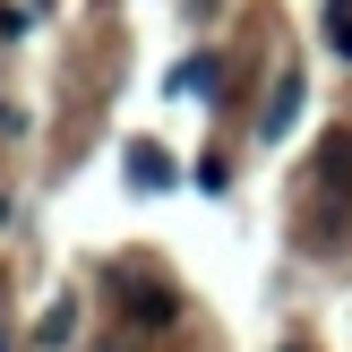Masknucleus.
I'll list each match as a JSON object with an SVG mask.
<instances>
[{
	"label": "nucleus",
	"mask_w": 352,
	"mask_h": 352,
	"mask_svg": "<svg viewBox=\"0 0 352 352\" xmlns=\"http://www.w3.org/2000/svg\"><path fill=\"white\" fill-rule=\"evenodd\" d=\"M120 164H129V189H172V172H181L155 138H129V155H120Z\"/></svg>",
	"instance_id": "1"
},
{
	"label": "nucleus",
	"mask_w": 352,
	"mask_h": 352,
	"mask_svg": "<svg viewBox=\"0 0 352 352\" xmlns=\"http://www.w3.org/2000/svg\"><path fill=\"white\" fill-rule=\"evenodd\" d=\"M301 69H284V78H275V95H267V112H258V138H284L292 129V112H301Z\"/></svg>",
	"instance_id": "2"
},
{
	"label": "nucleus",
	"mask_w": 352,
	"mask_h": 352,
	"mask_svg": "<svg viewBox=\"0 0 352 352\" xmlns=\"http://www.w3.org/2000/svg\"><path fill=\"white\" fill-rule=\"evenodd\" d=\"M129 309H138L129 327H146V336H155V327H172V292H164V284H129Z\"/></svg>",
	"instance_id": "3"
},
{
	"label": "nucleus",
	"mask_w": 352,
	"mask_h": 352,
	"mask_svg": "<svg viewBox=\"0 0 352 352\" xmlns=\"http://www.w3.org/2000/svg\"><path fill=\"white\" fill-rule=\"evenodd\" d=\"M69 327H78V309H69V301H52V318H43V344H69Z\"/></svg>",
	"instance_id": "4"
}]
</instances>
